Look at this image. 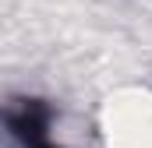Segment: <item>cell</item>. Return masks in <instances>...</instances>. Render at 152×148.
<instances>
[{"instance_id": "cell-1", "label": "cell", "mask_w": 152, "mask_h": 148, "mask_svg": "<svg viewBox=\"0 0 152 148\" xmlns=\"http://www.w3.org/2000/svg\"><path fill=\"white\" fill-rule=\"evenodd\" d=\"M4 123H7V134L21 148H64V145H57L50 138V127H53L50 102H42L36 95L11 99L4 106Z\"/></svg>"}]
</instances>
